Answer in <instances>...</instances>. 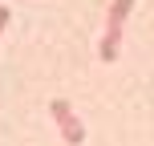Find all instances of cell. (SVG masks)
Here are the masks:
<instances>
[{"label": "cell", "instance_id": "1", "mask_svg": "<svg viewBox=\"0 0 154 146\" xmlns=\"http://www.w3.org/2000/svg\"><path fill=\"white\" fill-rule=\"evenodd\" d=\"M134 4H138V0H114L109 12H106V33H101V41H97V57L106 65L118 61V53H122V29H126V16L134 12Z\"/></svg>", "mask_w": 154, "mask_h": 146}, {"label": "cell", "instance_id": "3", "mask_svg": "<svg viewBox=\"0 0 154 146\" xmlns=\"http://www.w3.org/2000/svg\"><path fill=\"white\" fill-rule=\"evenodd\" d=\"M8 12H12V8H4V4H0V33L8 29Z\"/></svg>", "mask_w": 154, "mask_h": 146}, {"label": "cell", "instance_id": "2", "mask_svg": "<svg viewBox=\"0 0 154 146\" xmlns=\"http://www.w3.org/2000/svg\"><path fill=\"white\" fill-rule=\"evenodd\" d=\"M49 118L57 122V130H61V138L69 142V146H81L85 142V126H81V118L73 114V106L65 98H53V101H49Z\"/></svg>", "mask_w": 154, "mask_h": 146}]
</instances>
